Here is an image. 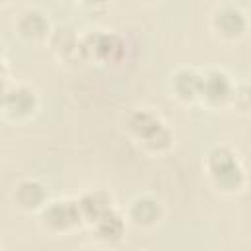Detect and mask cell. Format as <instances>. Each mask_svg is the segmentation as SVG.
<instances>
[{"instance_id":"1","label":"cell","mask_w":251,"mask_h":251,"mask_svg":"<svg viewBox=\"0 0 251 251\" xmlns=\"http://www.w3.org/2000/svg\"><path fill=\"white\" fill-rule=\"evenodd\" d=\"M126 133L131 145L149 159H161L175 147L173 127L153 108H133L126 116Z\"/></svg>"},{"instance_id":"2","label":"cell","mask_w":251,"mask_h":251,"mask_svg":"<svg viewBox=\"0 0 251 251\" xmlns=\"http://www.w3.org/2000/svg\"><path fill=\"white\" fill-rule=\"evenodd\" d=\"M210 188L224 198H233L247 188V171L237 151L227 143L212 145L202 161Z\"/></svg>"},{"instance_id":"3","label":"cell","mask_w":251,"mask_h":251,"mask_svg":"<svg viewBox=\"0 0 251 251\" xmlns=\"http://www.w3.org/2000/svg\"><path fill=\"white\" fill-rule=\"evenodd\" d=\"M37 226L43 233L53 237H65L84 227L76 198H49L47 204L35 214Z\"/></svg>"},{"instance_id":"4","label":"cell","mask_w":251,"mask_h":251,"mask_svg":"<svg viewBox=\"0 0 251 251\" xmlns=\"http://www.w3.org/2000/svg\"><path fill=\"white\" fill-rule=\"evenodd\" d=\"M237 80L222 67L202 69L198 106L208 112H229L233 110Z\"/></svg>"},{"instance_id":"5","label":"cell","mask_w":251,"mask_h":251,"mask_svg":"<svg viewBox=\"0 0 251 251\" xmlns=\"http://www.w3.org/2000/svg\"><path fill=\"white\" fill-rule=\"evenodd\" d=\"M80 45L84 63L110 67L122 63V59L126 57V39L114 29L80 31Z\"/></svg>"},{"instance_id":"6","label":"cell","mask_w":251,"mask_h":251,"mask_svg":"<svg viewBox=\"0 0 251 251\" xmlns=\"http://www.w3.org/2000/svg\"><path fill=\"white\" fill-rule=\"evenodd\" d=\"M208 29L218 43H224V45L237 43L247 35V29H249L247 10H243L235 4L220 2L210 12Z\"/></svg>"},{"instance_id":"7","label":"cell","mask_w":251,"mask_h":251,"mask_svg":"<svg viewBox=\"0 0 251 251\" xmlns=\"http://www.w3.org/2000/svg\"><path fill=\"white\" fill-rule=\"evenodd\" d=\"M39 108H41V96L35 86L25 82H10L0 116L8 124L24 126L39 114Z\"/></svg>"},{"instance_id":"8","label":"cell","mask_w":251,"mask_h":251,"mask_svg":"<svg viewBox=\"0 0 251 251\" xmlns=\"http://www.w3.org/2000/svg\"><path fill=\"white\" fill-rule=\"evenodd\" d=\"M53 25L55 24L51 22L49 14L43 8L25 6L16 14L12 22V33L20 43L27 47H39L47 43L53 31Z\"/></svg>"},{"instance_id":"9","label":"cell","mask_w":251,"mask_h":251,"mask_svg":"<svg viewBox=\"0 0 251 251\" xmlns=\"http://www.w3.org/2000/svg\"><path fill=\"white\" fill-rule=\"evenodd\" d=\"M124 216L127 226H133L137 229H153L165 218V204L151 192H139L127 202Z\"/></svg>"},{"instance_id":"10","label":"cell","mask_w":251,"mask_h":251,"mask_svg":"<svg viewBox=\"0 0 251 251\" xmlns=\"http://www.w3.org/2000/svg\"><path fill=\"white\" fill-rule=\"evenodd\" d=\"M45 45L51 51V55L55 57V61L65 67L86 65L84 57H82L80 31H76L71 25H53V31Z\"/></svg>"},{"instance_id":"11","label":"cell","mask_w":251,"mask_h":251,"mask_svg":"<svg viewBox=\"0 0 251 251\" xmlns=\"http://www.w3.org/2000/svg\"><path fill=\"white\" fill-rule=\"evenodd\" d=\"M49 198H51V194H49L47 184L35 176L20 178L12 186V192H10L12 204L22 214H37L47 204Z\"/></svg>"},{"instance_id":"12","label":"cell","mask_w":251,"mask_h":251,"mask_svg":"<svg viewBox=\"0 0 251 251\" xmlns=\"http://www.w3.org/2000/svg\"><path fill=\"white\" fill-rule=\"evenodd\" d=\"M200 80H202V69L182 65L176 67L167 80L169 96L176 100L178 104L184 106H194L198 104V94H200Z\"/></svg>"},{"instance_id":"13","label":"cell","mask_w":251,"mask_h":251,"mask_svg":"<svg viewBox=\"0 0 251 251\" xmlns=\"http://www.w3.org/2000/svg\"><path fill=\"white\" fill-rule=\"evenodd\" d=\"M86 229L92 233V237L96 241L106 243V245H114L126 237L127 222H126L124 212L118 206H114L108 212H104L100 218H96L92 224H88Z\"/></svg>"},{"instance_id":"14","label":"cell","mask_w":251,"mask_h":251,"mask_svg":"<svg viewBox=\"0 0 251 251\" xmlns=\"http://www.w3.org/2000/svg\"><path fill=\"white\" fill-rule=\"evenodd\" d=\"M76 204L84 222V227L92 224L96 218H100L104 212L116 206V198L106 188H88L76 196Z\"/></svg>"},{"instance_id":"15","label":"cell","mask_w":251,"mask_h":251,"mask_svg":"<svg viewBox=\"0 0 251 251\" xmlns=\"http://www.w3.org/2000/svg\"><path fill=\"white\" fill-rule=\"evenodd\" d=\"M76 6H80L82 10H90V12H98V10H104L110 0H76L75 2Z\"/></svg>"},{"instance_id":"16","label":"cell","mask_w":251,"mask_h":251,"mask_svg":"<svg viewBox=\"0 0 251 251\" xmlns=\"http://www.w3.org/2000/svg\"><path fill=\"white\" fill-rule=\"evenodd\" d=\"M8 88H10V80L6 76H0V112H2V106H4V100H6Z\"/></svg>"},{"instance_id":"17","label":"cell","mask_w":251,"mask_h":251,"mask_svg":"<svg viewBox=\"0 0 251 251\" xmlns=\"http://www.w3.org/2000/svg\"><path fill=\"white\" fill-rule=\"evenodd\" d=\"M6 71H8V59H6V49L0 41V76H6Z\"/></svg>"},{"instance_id":"18","label":"cell","mask_w":251,"mask_h":251,"mask_svg":"<svg viewBox=\"0 0 251 251\" xmlns=\"http://www.w3.org/2000/svg\"><path fill=\"white\" fill-rule=\"evenodd\" d=\"M57 2H61V4H75L76 0H57Z\"/></svg>"},{"instance_id":"19","label":"cell","mask_w":251,"mask_h":251,"mask_svg":"<svg viewBox=\"0 0 251 251\" xmlns=\"http://www.w3.org/2000/svg\"><path fill=\"white\" fill-rule=\"evenodd\" d=\"M10 4V0H0V8H4V6H8Z\"/></svg>"},{"instance_id":"20","label":"cell","mask_w":251,"mask_h":251,"mask_svg":"<svg viewBox=\"0 0 251 251\" xmlns=\"http://www.w3.org/2000/svg\"><path fill=\"white\" fill-rule=\"evenodd\" d=\"M145 2H149V4H161L163 0H145Z\"/></svg>"},{"instance_id":"21","label":"cell","mask_w":251,"mask_h":251,"mask_svg":"<svg viewBox=\"0 0 251 251\" xmlns=\"http://www.w3.org/2000/svg\"><path fill=\"white\" fill-rule=\"evenodd\" d=\"M2 247H4V243H2V241H0V249H2Z\"/></svg>"}]
</instances>
